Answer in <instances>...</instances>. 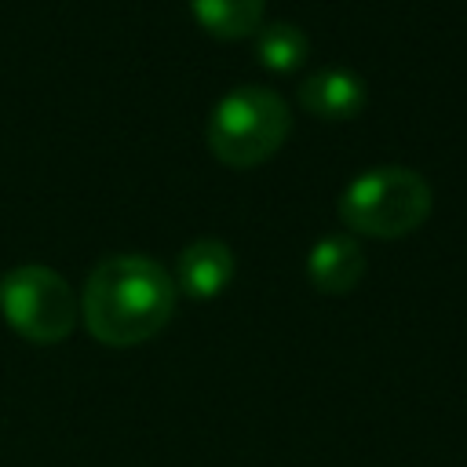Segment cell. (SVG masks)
Here are the masks:
<instances>
[{"mask_svg": "<svg viewBox=\"0 0 467 467\" xmlns=\"http://www.w3.org/2000/svg\"><path fill=\"white\" fill-rule=\"evenodd\" d=\"M175 310V285L146 255H109L84 285L80 314L88 332L109 347H131L157 336Z\"/></svg>", "mask_w": 467, "mask_h": 467, "instance_id": "cell-1", "label": "cell"}, {"mask_svg": "<svg viewBox=\"0 0 467 467\" xmlns=\"http://www.w3.org/2000/svg\"><path fill=\"white\" fill-rule=\"evenodd\" d=\"M288 106L266 88H237L223 95L208 117V146L230 168H255L288 139Z\"/></svg>", "mask_w": 467, "mask_h": 467, "instance_id": "cell-2", "label": "cell"}, {"mask_svg": "<svg viewBox=\"0 0 467 467\" xmlns=\"http://www.w3.org/2000/svg\"><path fill=\"white\" fill-rule=\"evenodd\" d=\"M431 215V186L409 168L358 175L339 197V219L365 237H405Z\"/></svg>", "mask_w": 467, "mask_h": 467, "instance_id": "cell-3", "label": "cell"}, {"mask_svg": "<svg viewBox=\"0 0 467 467\" xmlns=\"http://www.w3.org/2000/svg\"><path fill=\"white\" fill-rule=\"evenodd\" d=\"M0 310L29 343H62L77 325V299L51 266H18L0 281Z\"/></svg>", "mask_w": 467, "mask_h": 467, "instance_id": "cell-4", "label": "cell"}, {"mask_svg": "<svg viewBox=\"0 0 467 467\" xmlns=\"http://www.w3.org/2000/svg\"><path fill=\"white\" fill-rule=\"evenodd\" d=\"M299 102L321 120H347L365 106V84L343 66H325L299 84Z\"/></svg>", "mask_w": 467, "mask_h": 467, "instance_id": "cell-5", "label": "cell"}, {"mask_svg": "<svg viewBox=\"0 0 467 467\" xmlns=\"http://www.w3.org/2000/svg\"><path fill=\"white\" fill-rule=\"evenodd\" d=\"M306 274L310 285L328 296L350 292L365 274V252L358 248L354 237H336V234L321 237L306 255Z\"/></svg>", "mask_w": 467, "mask_h": 467, "instance_id": "cell-6", "label": "cell"}, {"mask_svg": "<svg viewBox=\"0 0 467 467\" xmlns=\"http://www.w3.org/2000/svg\"><path fill=\"white\" fill-rule=\"evenodd\" d=\"M230 277H234V255H230V248L223 241L201 237V241L182 248V255H179V285L193 299L219 296L230 285Z\"/></svg>", "mask_w": 467, "mask_h": 467, "instance_id": "cell-7", "label": "cell"}, {"mask_svg": "<svg viewBox=\"0 0 467 467\" xmlns=\"http://www.w3.org/2000/svg\"><path fill=\"white\" fill-rule=\"evenodd\" d=\"M193 18L219 40H241L259 29L266 0H190Z\"/></svg>", "mask_w": 467, "mask_h": 467, "instance_id": "cell-8", "label": "cell"}, {"mask_svg": "<svg viewBox=\"0 0 467 467\" xmlns=\"http://www.w3.org/2000/svg\"><path fill=\"white\" fill-rule=\"evenodd\" d=\"M255 55H259V62H263L266 69H274V73H292V69H299L303 58H306V36H303L296 26H288V22H274V26H266V29L259 33Z\"/></svg>", "mask_w": 467, "mask_h": 467, "instance_id": "cell-9", "label": "cell"}]
</instances>
